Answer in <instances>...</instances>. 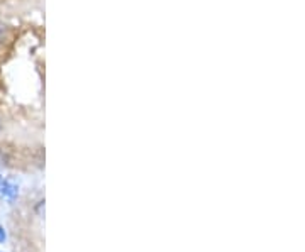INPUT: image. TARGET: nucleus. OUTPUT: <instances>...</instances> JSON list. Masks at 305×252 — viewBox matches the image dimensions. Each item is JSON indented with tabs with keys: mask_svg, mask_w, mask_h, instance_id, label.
I'll list each match as a JSON object with an SVG mask.
<instances>
[{
	"mask_svg": "<svg viewBox=\"0 0 305 252\" xmlns=\"http://www.w3.org/2000/svg\"><path fill=\"white\" fill-rule=\"evenodd\" d=\"M9 38V27L0 21V46H4V43L7 41Z\"/></svg>",
	"mask_w": 305,
	"mask_h": 252,
	"instance_id": "2",
	"label": "nucleus"
},
{
	"mask_svg": "<svg viewBox=\"0 0 305 252\" xmlns=\"http://www.w3.org/2000/svg\"><path fill=\"white\" fill-rule=\"evenodd\" d=\"M5 239H7V235H5V230L0 227V242H5Z\"/></svg>",
	"mask_w": 305,
	"mask_h": 252,
	"instance_id": "4",
	"label": "nucleus"
},
{
	"mask_svg": "<svg viewBox=\"0 0 305 252\" xmlns=\"http://www.w3.org/2000/svg\"><path fill=\"white\" fill-rule=\"evenodd\" d=\"M10 164V156L9 153H5L4 149H0V168H7Z\"/></svg>",
	"mask_w": 305,
	"mask_h": 252,
	"instance_id": "3",
	"label": "nucleus"
},
{
	"mask_svg": "<svg viewBox=\"0 0 305 252\" xmlns=\"http://www.w3.org/2000/svg\"><path fill=\"white\" fill-rule=\"evenodd\" d=\"M0 130H2V124H0Z\"/></svg>",
	"mask_w": 305,
	"mask_h": 252,
	"instance_id": "5",
	"label": "nucleus"
},
{
	"mask_svg": "<svg viewBox=\"0 0 305 252\" xmlns=\"http://www.w3.org/2000/svg\"><path fill=\"white\" fill-rule=\"evenodd\" d=\"M0 196H4V198L7 200H14L15 196H17V186L10 185L9 181L2 179L0 181Z\"/></svg>",
	"mask_w": 305,
	"mask_h": 252,
	"instance_id": "1",
	"label": "nucleus"
}]
</instances>
